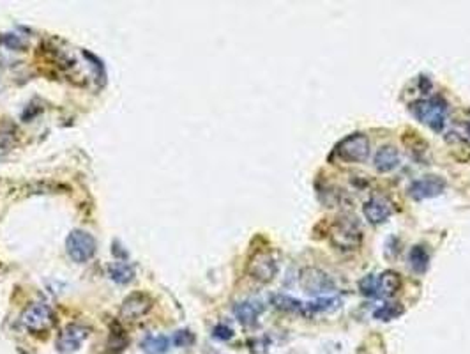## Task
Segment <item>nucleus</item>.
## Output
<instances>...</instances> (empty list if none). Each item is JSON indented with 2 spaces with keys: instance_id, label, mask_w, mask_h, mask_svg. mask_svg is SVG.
<instances>
[{
  "instance_id": "8",
  "label": "nucleus",
  "mask_w": 470,
  "mask_h": 354,
  "mask_svg": "<svg viewBox=\"0 0 470 354\" xmlns=\"http://www.w3.org/2000/svg\"><path fill=\"white\" fill-rule=\"evenodd\" d=\"M446 190V181L439 176H424L421 179H416L409 186V195L414 201H424V198H433Z\"/></svg>"
},
{
  "instance_id": "13",
  "label": "nucleus",
  "mask_w": 470,
  "mask_h": 354,
  "mask_svg": "<svg viewBox=\"0 0 470 354\" xmlns=\"http://www.w3.org/2000/svg\"><path fill=\"white\" fill-rule=\"evenodd\" d=\"M402 287V278L394 271H384L377 276V298H391Z\"/></svg>"
},
{
  "instance_id": "10",
  "label": "nucleus",
  "mask_w": 470,
  "mask_h": 354,
  "mask_svg": "<svg viewBox=\"0 0 470 354\" xmlns=\"http://www.w3.org/2000/svg\"><path fill=\"white\" fill-rule=\"evenodd\" d=\"M362 213H364L366 220L369 223H384L392 216L394 213V208L387 198L384 197H372L364 206H362Z\"/></svg>"
},
{
  "instance_id": "21",
  "label": "nucleus",
  "mask_w": 470,
  "mask_h": 354,
  "mask_svg": "<svg viewBox=\"0 0 470 354\" xmlns=\"http://www.w3.org/2000/svg\"><path fill=\"white\" fill-rule=\"evenodd\" d=\"M14 140V128L9 123H0V147H9Z\"/></svg>"
},
{
  "instance_id": "7",
  "label": "nucleus",
  "mask_w": 470,
  "mask_h": 354,
  "mask_svg": "<svg viewBox=\"0 0 470 354\" xmlns=\"http://www.w3.org/2000/svg\"><path fill=\"white\" fill-rule=\"evenodd\" d=\"M88 337V328L81 326V324H69L58 333L57 338V351L62 354L76 353L81 348Z\"/></svg>"
},
{
  "instance_id": "15",
  "label": "nucleus",
  "mask_w": 470,
  "mask_h": 354,
  "mask_svg": "<svg viewBox=\"0 0 470 354\" xmlns=\"http://www.w3.org/2000/svg\"><path fill=\"white\" fill-rule=\"evenodd\" d=\"M170 338L165 335H147L140 348L145 354H165L170 349Z\"/></svg>"
},
{
  "instance_id": "11",
  "label": "nucleus",
  "mask_w": 470,
  "mask_h": 354,
  "mask_svg": "<svg viewBox=\"0 0 470 354\" xmlns=\"http://www.w3.org/2000/svg\"><path fill=\"white\" fill-rule=\"evenodd\" d=\"M301 283L306 293L310 294H322L327 290L334 289V282L325 275L320 269H306L301 276Z\"/></svg>"
},
{
  "instance_id": "6",
  "label": "nucleus",
  "mask_w": 470,
  "mask_h": 354,
  "mask_svg": "<svg viewBox=\"0 0 470 354\" xmlns=\"http://www.w3.org/2000/svg\"><path fill=\"white\" fill-rule=\"evenodd\" d=\"M153 305H154V301L149 294H145V293L129 294V296L122 301L121 317L124 320H129V323H133V320H138L150 312Z\"/></svg>"
},
{
  "instance_id": "2",
  "label": "nucleus",
  "mask_w": 470,
  "mask_h": 354,
  "mask_svg": "<svg viewBox=\"0 0 470 354\" xmlns=\"http://www.w3.org/2000/svg\"><path fill=\"white\" fill-rule=\"evenodd\" d=\"M329 238H331V243L336 246V248L350 252V250H355L359 245H361L362 227L355 216L342 215L331 223Z\"/></svg>"
},
{
  "instance_id": "12",
  "label": "nucleus",
  "mask_w": 470,
  "mask_h": 354,
  "mask_svg": "<svg viewBox=\"0 0 470 354\" xmlns=\"http://www.w3.org/2000/svg\"><path fill=\"white\" fill-rule=\"evenodd\" d=\"M399 161H402V156H399L398 149L394 146H382L373 158V165L380 174H387V172L398 168Z\"/></svg>"
},
{
  "instance_id": "1",
  "label": "nucleus",
  "mask_w": 470,
  "mask_h": 354,
  "mask_svg": "<svg viewBox=\"0 0 470 354\" xmlns=\"http://www.w3.org/2000/svg\"><path fill=\"white\" fill-rule=\"evenodd\" d=\"M410 112L421 124L428 126L433 131H442L446 128L447 116H449V105L440 96L417 99L410 105Z\"/></svg>"
},
{
  "instance_id": "19",
  "label": "nucleus",
  "mask_w": 470,
  "mask_h": 354,
  "mask_svg": "<svg viewBox=\"0 0 470 354\" xmlns=\"http://www.w3.org/2000/svg\"><path fill=\"white\" fill-rule=\"evenodd\" d=\"M359 289H361V294H364V296L377 298V275H366L359 282Z\"/></svg>"
},
{
  "instance_id": "17",
  "label": "nucleus",
  "mask_w": 470,
  "mask_h": 354,
  "mask_svg": "<svg viewBox=\"0 0 470 354\" xmlns=\"http://www.w3.org/2000/svg\"><path fill=\"white\" fill-rule=\"evenodd\" d=\"M409 261L414 271L417 273H424L428 269V266H430V256H428V252L423 246H414V248L410 250Z\"/></svg>"
},
{
  "instance_id": "23",
  "label": "nucleus",
  "mask_w": 470,
  "mask_h": 354,
  "mask_svg": "<svg viewBox=\"0 0 470 354\" xmlns=\"http://www.w3.org/2000/svg\"><path fill=\"white\" fill-rule=\"evenodd\" d=\"M454 131H456L458 140H464V142L470 143V121H465V123H461L460 126H458Z\"/></svg>"
},
{
  "instance_id": "3",
  "label": "nucleus",
  "mask_w": 470,
  "mask_h": 354,
  "mask_svg": "<svg viewBox=\"0 0 470 354\" xmlns=\"http://www.w3.org/2000/svg\"><path fill=\"white\" fill-rule=\"evenodd\" d=\"M96 248H98V245H96L94 236L88 234L87 231H80V228H76V231L69 232V236L66 238V250H68V256L78 264L88 263V261L94 257Z\"/></svg>"
},
{
  "instance_id": "24",
  "label": "nucleus",
  "mask_w": 470,
  "mask_h": 354,
  "mask_svg": "<svg viewBox=\"0 0 470 354\" xmlns=\"http://www.w3.org/2000/svg\"><path fill=\"white\" fill-rule=\"evenodd\" d=\"M4 43H6L9 48H13V50H16V48H21V44H24L20 41V38H18V36H6V38H4Z\"/></svg>"
},
{
  "instance_id": "14",
  "label": "nucleus",
  "mask_w": 470,
  "mask_h": 354,
  "mask_svg": "<svg viewBox=\"0 0 470 354\" xmlns=\"http://www.w3.org/2000/svg\"><path fill=\"white\" fill-rule=\"evenodd\" d=\"M260 313L262 307L258 303H255V301H240V303H237L234 307V315L237 317V320L246 324V326L257 323Z\"/></svg>"
},
{
  "instance_id": "20",
  "label": "nucleus",
  "mask_w": 470,
  "mask_h": 354,
  "mask_svg": "<svg viewBox=\"0 0 470 354\" xmlns=\"http://www.w3.org/2000/svg\"><path fill=\"white\" fill-rule=\"evenodd\" d=\"M402 313V308L396 307V305H384L382 308H379L375 312V319L379 320H392Z\"/></svg>"
},
{
  "instance_id": "5",
  "label": "nucleus",
  "mask_w": 470,
  "mask_h": 354,
  "mask_svg": "<svg viewBox=\"0 0 470 354\" xmlns=\"http://www.w3.org/2000/svg\"><path fill=\"white\" fill-rule=\"evenodd\" d=\"M369 154V140L364 133H352L336 147V156L347 163H362Z\"/></svg>"
},
{
  "instance_id": "22",
  "label": "nucleus",
  "mask_w": 470,
  "mask_h": 354,
  "mask_svg": "<svg viewBox=\"0 0 470 354\" xmlns=\"http://www.w3.org/2000/svg\"><path fill=\"white\" fill-rule=\"evenodd\" d=\"M213 337L218 338V340H230L234 337V331L228 326H225V324H218L213 330Z\"/></svg>"
},
{
  "instance_id": "9",
  "label": "nucleus",
  "mask_w": 470,
  "mask_h": 354,
  "mask_svg": "<svg viewBox=\"0 0 470 354\" xmlns=\"http://www.w3.org/2000/svg\"><path fill=\"white\" fill-rule=\"evenodd\" d=\"M247 273H250L255 280H258V282L262 283L271 282V280H275V276L277 275V261L272 257V253L269 252L257 253V256L251 259Z\"/></svg>"
},
{
  "instance_id": "16",
  "label": "nucleus",
  "mask_w": 470,
  "mask_h": 354,
  "mask_svg": "<svg viewBox=\"0 0 470 354\" xmlns=\"http://www.w3.org/2000/svg\"><path fill=\"white\" fill-rule=\"evenodd\" d=\"M110 278L117 283H129L135 278V269L126 263H116L110 266L108 269Z\"/></svg>"
},
{
  "instance_id": "4",
  "label": "nucleus",
  "mask_w": 470,
  "mask_h": 354,
  "mask_svg": "<svg viewBox=\"0 0 470 354\" xmlns=\"http://www.w3.org/2000/svg\"><path fill=\"white\" fill-rule=\"evenodd\" d=\"M20 323L31 333H44L55 323L53 310L48 307L46 303H32L31 307H27L21 312Z\"/></svg>"
},
{
  "instance_id": "18",
  "label": "nucleus",
  "mask_w": 470,
  "mask_h": 354,
  "mask_svg": "<svg viewBox=\"0 0 470 354\" xmlns=\"http://www.w3.org/2000/svg\"><path fill=\"white\" fill-rule=\"evenodd\" d=\"M195 333L191 330H179L175 331L173 335L172 342L177 345V348H191L195 344Z\"/></svg>"
}]
</instances>
